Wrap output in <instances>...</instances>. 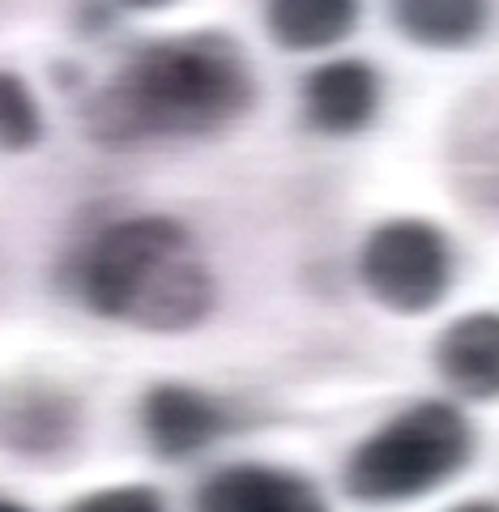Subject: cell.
I'll return each instance as SVG.
<instances>
[{"label": "cell", "mask_w": 499, "mask_h": 512, "mask_svg": "<svg viewBox=\"0 0 499 512\" xmlns=\"http://www.w3.org/2000/svg\"><path fill=\"white\" fill-rule=\"evenodd\" d=\"M359 13L363 9L350 0H273L261 18L282 52H325L354 35Z\"/></svg>", "instance_id": "8fae6325"}, {"label": "cell", "mask_w": 499, "mask_h": 512, "mask_svg": "<svg viewBox=\"0 0 499 512\" xmlns=\"http://www.w3.org/2000/svg\"><path fill=\"white\" fill-rule=\"evenodd\" d=\"M474 423L453 402H414L350 448L342 491L354 504L393 508L448 487L474 461Z\"/></svg>", "instance_id": "3957f363"}, {"label": "cell", "mask_w": 499, "mask_h": 512, "mask_svg": "<svg viewBox=\"0 0 499 512\" xmlns=\"http://www.w3.org/2000/svg\"><path fill=\"white\" fill-rule=\"evenodd\" d=\"M453 244L427 218H389L359 248V282L393 316H427L453 286Z\"/></svg>", "instance_id": "277c9868"}, {"label": "cell", "mask_w": 499, "mask_h": 512, "mask_svg": "<svg viewBox=\"0 0 499 512\" xmlns=\"http://www.w3.org/2000/svg\"><path fill=\"white\" fill-rule=\"evenodd\" d=\"M256 107V73L244 43L222 30H192L137 47L82 107L99 146L171 137H218Z\"/></svg>", "instance_id": "6da1fadb"}, {"label": "cell", "mask_w": 499, "mask_h": 512, "mask_svg": "<svg viewBox=\"0 0 499 512\" xmlns=\"http://www.w3.org/2000/svg\"><path fill=\"white\" fill-rule=\"evenodd\" d=\"M43 141V107L30 82L13 69H0V150L26 154Z\"/></svg>", "instance_id": "4fadbf2b"}, {"label": "cell", "mask_w": 499, "mask_h": 512, "mask_svg": "<svg viewBox=\"0 0 499 512\" xmlns=\"http://www.w3.org/2000/svg\"><path fill=\"white\" fill-rule=\"evenodd\" d=\"M69 512H167V500L150 483H120V487L86 491Z\"/></svg>", "instance_id": "5bb4252c"}, {"label": "cell", "mask_w": 499, "mask_h": 512, "mask_svg": "<svg viewBox=\"0 0 499 512\" xmlns=\"http://www.w3.org/2000/svg\"><path fill=\"white\" fill-rule=\"evenodd\" d=\"M393 26L427 52H461L474 47L491 26V5L482 0H401Z\"/></svg>", "instance_id": "7c38bea8"}, {"label": "cell", "mask_w": 499, "mask_h": 512, "mask_svg": "<svg viewBox=\"0 0 499 512\" xmlns=\"http://www.w3.org/2000/svg\"><path fill=\"white\" fill-rule=\"evenodd\" d=\"M380 73L376 64L337 56L325 60L303 77V120L312 133L325 137H354L363 128H372L380 116Z\"/></svg>", "instance_id": "52a82bcc"}, {"label": "cell", "mask_w": 499, "mask_h": 512, "mask_svg": "<svg viewBox=\"0 0 499 512\" xmlns=\"http://www.w3.org/2000/svg\"><path fill=\"white\" fill-rule=\"evenodd\" d=\"M231 414L214 393L184 380H163L141 397V436L163 461H184L205 453L218 436H227Z\"/></svg>", "instance_id": "8992f818"}, {"label": "cell", "mask_w": 499, "mask_h": 512, "mask_svg": "<svg viewBox=\"0 0 499 512\" xmlns=\"http://www.w3.org/2000/svg\"><path fill=\"white\" fill-rule=\"evenodd\" d=\"M444 175L453 197L499 231V86L470 94L444 128Z\"/></svg>", "instance_id": "5b68a950"}, {"label": "cell", "mask_w": 499, "mask_h": 512, "mask_svg": "<svg viewBox=\"0 0 499 512\" xmlns=\"http://www.w3.org/2000/svg\"><path fill=\"white\" fill-rule=\"evenodd\" d=\"M0 512H30L26 504H18V500H5V495H0Z\"/></svg>", "instance_id": "2e32d148"}, {"label": "cell", "mask_w": 499, "mask_h": 512, "mask_svg": "<svg viewBox=\"0 0 499 512\" xmlns=\"http://www.w3.org/2000/svg\"><path fill=\"white\" fill-rule=\"evenodd\" d=\"M86 312L146 333H188L209 320L218 278L180 218L133 214L94 231L69 261Z\"/></svg>", "instance_id": "7a4b0ae2"}, {"label": "cell", "mask_w": 499, "mask_h": 512, "mask_svg": "<svg viewBox=\"0 0 499 512\" xmlns=\"http://www.w3.org/2000/svg\"><path fill=\"white\" fill-rule=\"evenodd\" d=\"M82 431V402L64 389H35L13 393L0 410V444L22 457H56Z\"/></svg>", "instance_id": "30bf717a"}, {"label": "cell", "mask_w": 499, "mask_h": 512, "mask_svg": "<svg viewBox=\"0 0 499 512\" xmlns=\"http://www.w3.org/2000/svg\"><path fill=\"white\" fill-rule=\"evenodd\" d=\"M431 363L461 402H499V312H465L440 329Z\"/></svg>", "instance_id": "9c48e42d"}, {"label": "cell", "mask_w": 499, "mask_h": 512, "mask_svg": "<svg viewBox=\"0 0 499 512\" xmlns=\"http://www.w3.org/2000/svg\"><path fill=\"white\" fill-rule=\"evenodd\" d=\"M192 512H329L312 478L261 461L209 474L192 495Z\"/></svg>", "instance_id": "ba28073f"}, {"label": "cell", "mask_w": 499, "mask_h": 512, "mask_svg": "<svg viewBox=\"0 0 499 512\" xmlns=\"http://www.w3.org/2000/svg\"><path fill=\"white\" fill-rule=\"evenodd\" d=\"M448 512H499V504L495 500H461V504H453Z\"/></svg>", "instance_id": "9a60e30c"}]
</instances>
